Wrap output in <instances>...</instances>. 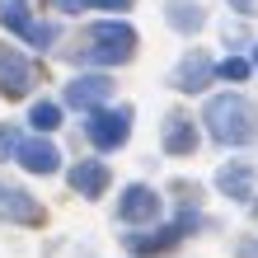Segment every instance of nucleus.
Segmentation results:
<instances>
[{
    "label": "nucleus",
    "instance_id": "2eb2a0df",
    "mask_svg": "<svg viewBox=\"0 0 258 258\" xmlns=\"http://www.w3.org/2000/svg\"><path fill=\"white\" fill-rule=\"evenodd\" d=\"M28 122H33L38 132H56L61 127V108H56L52 99H38L33 108H28Z\"/></svg>",
    "mask_w": 258,
    "mask_h": 258
},
{
    "label": "nucleus",
    "instance_id": "dca6fc26",
    "mask_svg": "<svg viewBox=\"0 0 258 258\" xmlns=\"http://www.w3.org/2000/svg\"><path fill=\"white\" fill-rule=\"evenodd\" d=\"M19 33L33 42V47H47V42H56V24H38V19H24Z\"/></svg>",
    "mask_w": 258,
    "mask_h": 258
},
{
    "label": "nucleus",
    "instance_id": "39448f33",
    "mask_svg": "<svg viewBox=\"0 0 258 258\" xmlns=\"http://www.w3.org/2000/svg\"><path fill=\"white\" fill-rule=\"evenodd\" d=\"M28 85H33V66H28L24 52H14L5 38H0V94L5 99H24Z\"/></svg>",
    "mask_w": 258,
    "mask_h": 258
},
{
    "label": "nucleus",
    "instance_id": "aec40b11",
    "mask_svg": "<svg viewBox=\"0 0 258 258\" xmlns=\"http://www.w3.org/2000/svg\"><path fill=\"white\" fill-rule=\"evenodd\" d=\"M235 258H258V239H239V249H235Z\"/></svg>",
    "mask_w": 258,
    "mask_h": 258
},
{
    "label": "nucleus",
    "instance_id": "6ab92c4d",
    "mask_svg": "<svg viewBox=\"0 0 258 258\" xmlns=\"http://www.w3.org/2000/svg\"><path fill=\"white\" fill-rule=\"evenodd\" d=\"M19 146H24V141H19V132H14V127L5 122V127H0V160H10V155H19Z\"/></svg>",
    "mask_w": 258,
    "mask_h": 258
},
{
    "label": "nucleus",
    "instance_id": "ddd939ff",
    "mask_svg": "<svg viewBox=\"0 0 258 258\" xmlns=\"http://www.w3.org/2000/svg\"><path fill=\"white\" fill-rule=\"evenodd\" d=\"M202 5L197 0H169V24L178 28V33H192V28H202Z\"/></svg>",
    "mask_w": 258,
    "mask_h": 258
},
{
    "label": "nucleus",
    "instance_id": "a211bd4d",
    "mask_svg": "<svg viewBox=\"0 0 258 258\" xmlns=\"http://www.w3.org/2000/svg\"><path fill=\"white\" fill-rule=\"evenodd\" d=\"M216 75H221V80H244V75H249V61H244V56H225V61L216 66Z\"/></svg>",
    "mask_w": 258,
    "mask_h": 258
},
{
    "label": "nucleus",
    "instance_id": "9b49d317",
    "mask_svg": "<svg viewBox=\"0 0 258 258\" xmlns=\"http://www.w3.org/2000/svg\"><path fill=\"white\" fill-rule=\"evenodd\" d=\"M71 188L80 197H99L103 188H108V164H103V160H80L71 169Z\"/></svg>",
    "mask_w": 258,
    "mask_h": 258
},
{
    "label": "nucleus",
    "instance_id": "f8f14e48",
    "mask_svg": "<svg viewBox=\"0 0 258 258\" xmlns=\"http://www.w3.org/2000/svg\"><path fill=\"white\" fill-rule=\"evenodd\" d=\"M178 235H183V225H164V230H150V235H127V249L136 258H146V253H164V249H174L178 244Z\"/></svg>",
    "mask_w": 258,
    "mask_h": 258
},
{
    "label": "nucleus",
    "instance_id": "f03ea898",
    "mask_svg": "<svg viewBox=\"0 0 258 258\" xmlns=\"http://www.w3.org/2000/svg\"><path fill=\"white\" fill-rule=\"evenodd\" d=\"M132 56H136V28L122 19L89 24L75 42V61H89V66H122Z\"/></svg>",
    "mask_w": 258,
    "mask_h": 258
},
{
    "label": "nucleus",
    "instance_id": "6e6552de",
    "mask_svg": "<svg viewBox=\"0 0 258 258\" xmlns=\"http://www.w3.org/2000/svg\"><path fill=\"white\" fill-rule=\"evenodd\" d=\"M19 164L28 174H56L61 169V150H56L52 141H42V136H33V141L19 146Z\"/></svg>",
    "mask_w": 258,
    "mask_h": 258
},
{
    "label": "nucleus",
    "instance_id": "9d476101",
    "mask_svg": "<svg viewBox=\"0 0 258 258\" xmlns=\"http://www.w3.org/2000/svg\"><path fill=\"white\" fill-rule=\"evenodd\" d=\"M216 183H221V192H225V197H235V202H249V197H253V164L230 160V164L216 174Z\"/></svg>",
    "mask_w": 258,
    "mask_h": 258
},
{
    "label": "nucleus",
    "instance_id": "0eeeda50",
    "mask_svg": "<svg viewBox=\"0 0 258 258\" xmlns=\"http://www.w3.org/2000/svg\"><path fill=\"white\" fill-rule=\"evenodd\" d=\"M211 75H216L211 56H207V52H188L183 61L174 66L169 85H174V89H183V94H197V89H207V85H211Z\"/></svg>",
    "mask_w": 258,
    "mask_h": 258
},
{
    "label": "nucleus",
    "instance_id": "f257e3e1",
    "mask_svg": "<svg viewBox=\"0 0 258 258\" xmlns=\"http://www.w3.org/2000/svg\"><path fill=\"white\" fill-rule=\"evenodd\" d=\"M202 122L211 132V141H221V146H249L258 136V108L244 94H216L202 108Z\"/></svg>",
    "mask_w": 258,
    "mask_h": 258
},
{
    "label": "nucleus",
    "instance_id": "1a4fd4ad",
    "mask_svg": "<svg viewBox=\"0 0 258 258\" xmlns=\"http://www.w3.org/2000/svg\"><path fill=\"white\" fill-rule=\"evenodd\" d=\"M160 141H164V150H169V155H192V150H197V127H192V117L169 113V117H164Z\"/></svg>",
    "mask_w": 258,
    "mask_h": 258
},
{
    "label": "nucleus",
    "instance_id": "4be33fe9",
    "mask_svg": "<svg viewBox=\"0 0 258 258\" xmlns=\"http://www.w3.org/2000/svg\"><path fill=\"white\" fill-rule=\"evenodd\" d=\"M230 5H235L239 14H253V0H230Z\"/></svg>",
    "mask_w": 258,
    "mask_h": 258
},
{
    "label": "nucleus",
    "instance_id": "f3484780",
    "mask_svg": "<svg viewBox=\"0 0 258 258\" xmlns=\"http://www.w3.org/2000/svg\"><path fill=\"white\" fill-rule=\"evenodd\" d=\"M56 10H132V0H52Z\"/></svg>",
    "mask_w": 258,
    "mask_h": 258
},
{
    "label": "nucleus",
    "instance_id": "7ed1b4c3",
    "mask_svg": "<svg viewBox=\"0 0 258 258\" xmlns=\"http://www.w3.org/2000/svg\"><path fill=\"white\" fill-rule=\"evenodd\" d=\"M85 136L99 150L127 146V136H132V108H94V113L85 117Z\"/></svg>",
    "mask_w": 258,
    "mask_h": 258
},
{
    "label": "nucleus",
    "instance_id": "4468645a",
    "mask_svg": "<svg viewBox=\"0 0 258 258\" xmlns=\"http://www.w3.org/2000/svg\"><path fill=\"white\" fill-rule=\"evenodd\" d=\"M0 207H5L14 221H38V216H42V211H38L33 202H28V192H19V188H5V183H0Z\"/></svg>",
    "mask_w": 258,
    "mask_h": 258
},
{
    "label": "nucleus",
    "instance_id": "5701e85b",
    "mask_svg": "<svg viewBox=\"0 0 258 258\" xmlns=\"http://www.w3.org/2000/svg\"><path fill=\"white\" fill-rule=\"evenodd\" d=\"M253 66H258V52H253Z\"/></svg>",
    "mask_w": 258,
    "mask_h": 258
},
{
    "label": "nucleus",
    "instance_id": "20e7f679",
    "mask_svg": "<svg viewBox=\"0 0 258 258\" xmlns=\"http://www.w3.org/2000/svg\"><path fill=\"white\" fill-rule=\"evenodd\" d=\"M160 207H164V197H160L155 188L132 183V188H122V197H117V221H122V225L155 221V216H160Z\"/></svg>",
    "mask_w": 258,
    "mask_h": 258
},
{
    "label": "nucleus",
    "instance_id": "412c9836",
    "mask_svg": "<svg viewBox=\"0 0 258 258\" xmlns=\"http://www.w3.org/2000/svg\"><path fill=\"white\" fill-rule=\"evenodd\" d=\"M14 10H24V0H0V14H14Z\"/></svg>",
    "mask_w": 258,
    "mask_h": 258
},
{
    "label": "nucleus",
    "instance_id": "423d86ee",
    "mask_svg": "<svg viewBox=\"0 0 258 258\" xmlns=\"http://www.w3.org/2000/svg\"><path fill=\"white\" fill-rule=\"evenodd\" d=\"M108 94H113V80H108V75H75V80L66 85V103H71V108H80V113L103 108Z\"/></svg>",
    "mask_w": 258,
    "mask_h": 258
}]
</instances>
